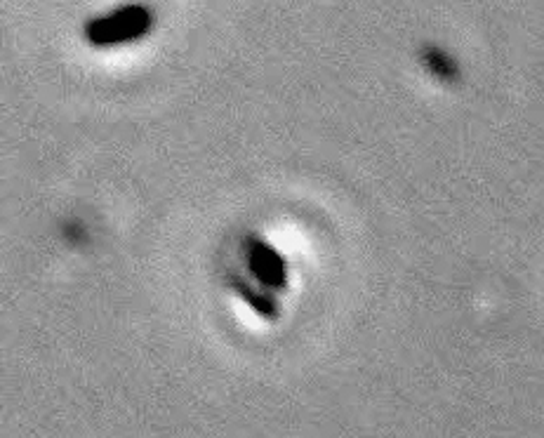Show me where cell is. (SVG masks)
<instances>
[{
  "label": "cell",
  "instance_id": "obj_1",
  "mask_svg": "<svg viewBox=\"0 0 544 438\" xmlns=\"http://www.w3.org/2000/svg\"><path fill=\"white\" fill-rule=\"evenodd\" d=\"M151 24H154V17L144 5H123V8L111 10L109 15L92 19L85 26V38L95 48H111V45H123L144 38Z\"/></svg>",
  "mask_w": 544,
  "mask_h": 438
}]
</instances>
